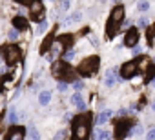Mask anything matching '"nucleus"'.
Returning <instances> with one entry per match:
<instances>
[{"label": "nucleus", "mask_w": 155, "mask_h": 140, "mask_svg": "<svg viewBox=\"0 0 155 140\" xmlns=\"http://www.w3.org/2000/svg\"><path fill=\"white\" fill-rule=\"evenodd\" d=\"M153 78H155V64H150L148 69L144 71V86L146 84H151Z\"/></svg>", "instance_id": "17"}, {"label": "nucleus", "mask_w": 155, "mask_h": 140, "mask_svg": "<svg viewBox=\"0 0 155 140\" xmlns=\"http://www.w3.org/2000/svg\"><path fill=\"white\" fill-rule=\"evenodd\" d=\"M91 126H93V116L91 113H81L73 116V124H71V138L75 140H88L90 133H91Z\"/></svg>", "instance_id": "1"}, {"label": "nucleus", "mask_w": 155, "mask_h": 140, "mask_svg": "<svg viewBox=\"0 0 155 140\" xmlns=\"http://www.w3.org/2000/svg\"><path fill=\"white\" fill-rule=\"evenodd\" d=\"M66 135H68V131H66V129H60V131L55 135V138H53V140H64V138H66Z\"/></svg>", "instance_id": "31"}, {"label": "nucleus", "mask_w": 155, "mask_h": 140, "mask_svg": "<svg viewBox=\"0 0 155 140\" xmlns=\"http://www.w3.org/2000/svg\"><path fill=\"white\" fill-rule=\"evenodd\" d=\"M49 102H51V91H49V89L40 91V95H38V104H40V106H48Z\"/></svg>", "instance_id": "18"}, {"label": "nucleus", "mask_w": 155, "mask_h": 140, "mask_svg": "<svg viewBox=\"0 0 155 140\" xmlns=\"http://www.w3.org/2000/svg\"><path fill=\"white\" fill-rule=\"evenodd\" d=\"M150 6H151L150 2H139V4H137V11H139V13H146V11L150 9Z\"/></svg>", "instance_id": "26"}, {"label": "nucleus", "mask_w": 155, "mask_h": 140, "mask_svg": "<svg viewBox=\"0 0 155 140\" xmlns=\"http://www.w3.org/2000/svg\"><path fill=\"white\" fill-rule=\"evenodd\" d=\"M18 37H20V33L17 31V29H9V33H8V38H9V42H17L18 40Z\"/></svg>", "instance_id": "24"}, {"label": "nucleus", "mask_w": 155, "mask_h": 140, "mask_svg": "<svg viewBox=\"0 0 155 140\" xmlns=\"http://www.w3.org/2000/svg\"><path fill=\"white\" fill-rule=\"evenodd\" d=\"M111 115H113V113H111L110 109H106V111H101V113H99V115L93 118V124H95V126H99V127H102V126H104V124H106V122L111 118Z\"/></svg>", "instance_id": "14"}, {"label": "nucleus", "mask_w": 155, "mask_h": 140, "mask_svg": "<svg viewBox=\"0 0 155 140\" xmlns=\"http://www.w3.org/2000/svg\"><path fill=\"white\" fill-rule=\"evenodd\" d=\"M0 58H4V49L0 47Z\"/></svg>", "instance_id": "36"}, {"label": "nucleus", "mask_w": 155, "mask_h": 140, "mask_svg": "<svg viewBox=\"0 0 155 140\" xmlns=\"http://www.w3.org/2000/svg\"><path fill=\"white\" fill-rule=\"evenodd\" d=\"M151 107H153V111H155V102H153V104H151Z\"/></svg>", "instance_id": "38"}, {"label": "nucleus", "mask_w": 155, "mask_h": 140, "mask_svg": "<svg viewBox=\"0 0 155 140\" xmlns=\"http://www.w3.org/2000/svg\"><path fill=\"white\" fill-rule=\"evenodd\" d=\"M137 26H139V27H142V29H146V27L150 26V22H148V18H146V17H140V18H139V22H137Z\"/></svg>", "instance_id": "30"}, {"label": "nucleus", "mask_w": 155, "mask_h": 140, "mask_svg": "<svg viewBox=\"0 0 155 140\" xmlns=\"http://www.w3.org/2000/svg\"><path fill=\"white\" fill-rule=\"evenodd\" d=\"M133 53H135V55H139V53H140V47H139V46H137V47H133Z\"/></svg>", "instance_id": "35"}, {"label": "nucleus", "mask_w": 155, "mask_h": 140, "mask_svg": "<svg viewBox=\"0 0 155 140\" xmlns=\"http://www.w3.org/2000/svg\"><path fill=\"white\" fill-rule=\"evenodd\" d=\"M28 9H29V17H28L29 22L38 24V22L46 20V6H44V2H40V0H31L28 4Z\"/></svg>", "instance_id": "7"}, {"label": "nucleus", "mask_w": 155, "mask_h": 140, "mask_svg": "<svg viewBox=\"0 0 155 140\" xmlns=\"http://www.w3.org/2000/svg\"><path fill=\"white\" fill-rule=\"evenodd\" d=\"M69 102H71L77 109H79V111H82V113H84V111H86V107H88V104H86V100L82 98V95H81V93H73V95H71V98H69Z\"/></svg>", "instance_id": "13"}, {"label": "nucleus", "mask_w": 155, "mask_h": 140, "mask_svg": "<svg viewBox=\"0 0 155 140\" xmlns=\"http://www.w3.org/2000/svg\"><path fill=\"white\" fill-rule=\"evenodd\" d=\"M69 6H71V2H68V0H64V2H60V4H57V11L60 9V15H62L64 11H68V9H69Z\"/></svg>", "instance_id": "25"}, {"label": "nucleus", "mask_w": 155, "mask_h": 140, "mask_svg": "<svg viewBox=\"0 0 155 140\" xmlns=\"http://www.w3.org/2000/svg\"><path fill=\"white\" fill-rule=\"evenodd\" d=\"M124 17H126V11H124L122 4H117L110 11V17L106 20V40H113L117 37V33L120 31V27L124 24Z\"/></svg>", "instance_id": "3"}, {"label": "nucleus", "mask_w": 155, "mask_h": 140, "mask_svg": "<svg viewBox=\"0 0 155 140\" xmlns=\"http://www.w3.org/2000/svg\"><path fill=\"white\" fill-rule=\"evenodd\" d=\"M73 58H75V49H68V51L62 55V60H64V62H68V64H69Z\"/></svg>", "instance_id": "22"}, {"label": "nucleus", "mask_w": 155, "mask_h": 140, "mask_svg": "<svg viewBox=\"0 0 155 140\" xmlns=\"http://www.w3.org/2000/svg\"><path fill=\"white\" fill-rule=\"evenodd\" d=\"M71 86H73V89H75V91H81V89H84V82H82L81 78H77V80H75Z\"/></svg>", "instance_id": "29"}, {"label": "nucleus", "mask_w": 155, "mask_h": 140, "mask_svg": "<svg viewBox=\"0 0 155 140\" xmlns=\"http://www.w3.org/2000/svg\"><path fill=\"white\" fill-rule=\"evenodd\" d=\"M11 78H13L11 75H6L4 78H0V93H2V91H4V89L8 88V84L11 82Z\"/></svg>", "instance_id": "21"}, {"label": "nucleus", "mask_w": 155, "mask_h": 140, "mask_svg": "<svg viewBox=\"0 0 155 140\" xmlns=\"http://www.w3.org/2000/svg\"><path fill=\"white\" fill-rule=\"evenodd\" d=\"M99 67H101V58H99V55H90V56H86V58L79 64V67H77L75 71H77V75H79V77L86 78V77H93V75L99 71Z\"/></svg>", "instance_id": "5"}, {"label": "nucleus", "mask_w": 155, "mask_h": 140, "mask_svg": "<svg viewBox=\"0 0 155 140\" xmlns=\"http://www.w3.org/2000/svg\"><path fill=\"white\" fill-rule=\"evenodd\" d=\"M133 135V122L128 116H120L115 122V138L117 140H124L126 136Z\"/></svg>", "instance_id": "6"}, {"label": "nucleus", "mask_w": 155, "mask_h": 140, "mask_svg": "<svg viewBox=\"0 0 155 140\" xmlns=\"http://www.w3.org/2000/svg\"><path fill=\"white\" fill-rule=\"evenodd\" d=\"M146 31H148V46H153V38H155V24L148 26Z\"/></svg>", "instance_id": "19"}, {"label": "nucleus", "mask_w": 155, "mask_h": 140, "mask_svg": "<svg viewBox=\"0 0 155 140\" xmlns=\"http://www.w3.org/2000/svg\"><path fill=\"white\" fill-rule=\"evenodd\" d=\"M11 24H13V29H17L18 33L29 29V20H28V17H24V15H15L13 20H11Z\"/></svg>", "instance_id": "11"}, {"label": "nucleus", "mask_w": 155, "mask_h": 140, "mask_svg": "<svg viewBox=\"0 0 155 140\" xmlns=\"http://www.w3.org/2000/svg\"><path fill=\"white\" fill-rule=\"evenodd\" d=\"M4 49V60H6V64L8 65H15L17 62H20V49L15 46V44H9V46H6V47H2Z\"/></svg>", "instance_id": "8"}, {"label": "nucleus", "mask_w": 155, "mask_h": 140, "mask_svg": "<svg viewBox=\"0 0 155 140\" xmlns=\"http://www.w3.org/2000/svg\"><path fill=\"white\" fill-rule=\"evenodd\" d=\"M55 40H57V37H55V33H49V35L46 37V40L42 42V46H40V55H44V53H48V51H51V47H53V44H55Z\"/></svg>", "instance_id": "15"}, {"label": "nucleus", "mask_w": 155, "mask_h": 140, "mask_svg": "<svg viewBox=\"0 0 155 140\" xmlns=\"http://www.w3.org/2000/svg\"><path fill=\"white\" fill-rule=\"evenodd\" d=\"M122 78L117 75V71H113V69H108V71L104 73V78H102V82H104V86L106 88H113L117 82H120Z\"/></svg>", "instance_id": "12"}, {"label": "nucleus", "mask_w": 155, "mask_h": 140, "mask_svg": "<svg viewBox=\"0 0 155 140\" xmlns=\"http://www.w3.org/2000/svg\"><path fill=\"white\" fill-rule=\"evenodd\" d=\"M148 60H146V56H142V55H139V56H135L133 60H128V62H124L122 65H120V69H119V77L122 78V80H131V78H135L139 73H144L146 69H148Z\"/></svg>", "instance_id": "2"}, {"label": "nucleus", "mask_w": 155, "mask_h": 140, "mask_svg": "<svg viewBox=\"0 0 155 140\" xmlns=\"http://www.w3.org/2000/svg\"><path fill=\"white\" fill-rule=\"evenodd\" d=\"M17 122H18L17 109H15V107H11V109H9V124H11V126H17Z\"/></svg>", "instance_id": "20"}, {"label": "nucleus", "mask_w": 155, "mask_h": 140, "mask_svg": "<svg viewBox=\"0 0 155 140\" xmlns=\"http://www.w3.org/2000/svg\"><path fill=\"white\" fill-rule=\"evenodd\" d=\"M82 18V13L81 11H75L73 15H69V18H68V22H79Z\"/></svg>", "instance_id": "28"}, {"label": "nucleus", "mask_w": 155, "mask_h": 140, "mask_svg": "<svg viewBox=\"0 0 155 140\" xmlns=\"http://www.w3.org/2000/svg\"><path fill=\"white\" fill-rule=\"evenodd\" d=\"M28 135H29V140H40V133H38L37 127H29Z\"/></svg>", "instance_id": "23"}, {"label": "nucleus", "mask_w": 155, "mask_h": 140, "mask_svg": "<svg viewBox=\"0 0 155 140\" xmlns=\"http://www.w3.org/2000/svg\"><path fill=\"white\" fill-rule=\"evenodd\" d=\"M51 75L58 80V82H64V84H73L77 80V71L64 60H57L53 62L51 65Z\"/></svg>", "instance_id": "4"}, {"label": "nucleus", "mask_w": 155, "mask_h": 140, "mask_svg": "<svg viewBox=\"0 0 155 140\" xmlns=\"http://www.w3.org/2000/svg\"><path fill=\"white\" fill-rule=\"evenodd\" d=\"M68 86H69V84H64V82H58V86H57V88H58V91H62V93H64V91L68 89Z\"/></svg>", "instance_id": "33"}, {"label": "nucleus", "mask_w": 155, "mask_h": 140, "mask_svg": "<svg viewBox=\"0 0 155 140\" xmlns=\"http://www.w3.org/2000/svg\"><path fill=\"white\" fill-rule=\"evenodd\" d=\"M151 86H153V88H155V78H153V80H151Z\"/></svg>", "instance_id": "37"}, {"label": "nucleus", "mask_w": 155, "mask_h": 140, "mask_svg": "<svg viewBox=\"0 0 155 140\" xmlns=\"http://www.w3.org/2000/svg\"><path fill=\"white\" fill-rule=\"evenodd\" d=\"M91 138H93V140H111L113 135H111L108 129H97V133H95Z\"/></svg>", "instance_id": "16"}, {"label": "nucleus", "mask_w": 155, "mask_h": 140, "mask_svg": "<svg viewBox=\"0 0 155 140\" xmlns=\"http://www.w3.org/2000/svg\"><path fill=\"white\" fill-rule=\"evenodd\" d=\"M46 31H48V20L38 22V29H37V33H38V35H44Z\"/></svg>", "instance_id": "27"}, {"label": "nucleus", "mask_w": 155, "mask_h": 140, "mask_svg": "<svg viewBox=\"0 0 155 140\" xmlns=\"http://www.w3.org/2000/svg\"><path fill=\"white\" fill-rule=\"evenodd\" d=\"M146 140H155V127H150L146 133Z\"/></svg>", "instance_id": "32"}, {"label": "nucleus", "mask_w": 155, "mask_h": 140, "mask_svg": "<svg viewBox=\"0 0 155 140\" xmlns=\"http://www.w3.org/2000/svg\"><path fill=\"white\" fill-rule=\"evenodd\" d=\"M26 127L24 126H11L8 131H6V135H4V140H26Z\"/></svg>", "instance_id": "10"}, {"label": "nucleus", "mask_w": 155, "mask_h": 140, "mask_svg": "<svg viewBox=\"0 0 155 140\" xmlns=\"http://www.w3.org/2000/svg\"><path fill=\"white\" fill-rule=\"evenodd\" d=\"M142 133V126H135V129H133V135H140Z\"/></svg>", "instance_id": "34"}, {"label": "nucleus", "mask_w": 155, "mask_h": 140, "mask_svg": "<svg viewBox=\"0 0 155 140\" xmlns=\"http://www.w3.org/2000/svg\"><path fill=\"white\" fill-rule=\"evenodd\" d=\"M139 37H140V35H139V27H133V26H131V27L126 29V33H124V44H122V46H124V47H131V49L137 47V46H139Z\"/></svg>", "instance_id": "9"}]
</instances>
